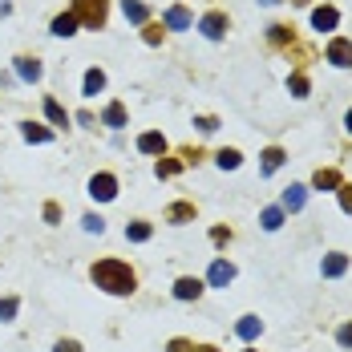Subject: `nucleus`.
Returning <instances> with one entry per match:
<instances>
[{"instance_id":"obj_1","label":"nucleus","mask_w":352,"mask_h":352,"mask_svg":"<svg viewBox=\"0 0 352 352\" xmlns=\"http://www.w3.org/2000/svg\"><path fill=\"white\" fill-rule=\"evenodd\" d=\"M89 280L98 283L106 296H134V292H138V272H134L126 259H113V255L98 259V263L89 267Z\"/></svg>"},{"instance_id":"obj_2","label":"nucleus","mask_w":352,"mask_h":352,"mask_svg":"<svg viewBox=\"0 0 352 352\" xmlns=\"http://www.w3.org/2000/svg\"><path fill=\"white\" fill-rule=\"evenodd\" d=\"M69 12L77 16V25H85V29H106L109 0H73Z\"/></svg>"},{"instance_id":"obj_3","label":"nucleus","mask_w":352,"mask_h":352,"mask_svg":"<svg viewBox=\"0 0 352 352\" xmlns=\"http://www.w3.org/2000/svg\"><path fill=\"white\" fill-rule=\"evenodd\" d=\"M85 190H89V199H94V203H113V199H118V175L98 170V175L85 182Z\"/></svg>"},{"instance_id":"obj_4","label":"nucleus","mask_w":352,"mask_h":352,"mask_svg":"<svg viewBox=\"0 0 352 352\" xmlns=\"http://www.w3.org/2000/svg\"><path fill=\"white\" fill-rule=\"evenodd\" d=\"M207 292V280H199V276H178L175 287H170V296L182 300V304H190V300H199Z\"/></svg>"},{"instance_id":"obj_5","label":"nucleus","mask_w":352,"mask_h":352,"mask_svg":"<svg viewBox=\"0 0 352 352\" xmlns=\"http://www.w3.org/2000/svg\"><path fill=\"white\" fill-rule=\"evenodd\" d=\"M231 283H235V263L219 255L211 267H207V287H231Z\"/></svg>"},{"instance_id":"obj_6","label":"nucleus","mask_w":352,"mask_h":352,"mask_svg":"<svg viewBox=\"0 0 352 352\" xmlns=\"http://www.w3.org/2000/svg\"><path fill=\"white\" fill-rule=\"evenodd\" d=\"M304 203H308V186H304V182H292V186H283V195H280L283 214H300V211H304Z\"/></svg>"},{"instance_id":"obj_7","label":"nucleus","mask_w":352,"mask_h":352,"mask_svg":"<svg viewBox=\"0 0 352 352\" xmlns=\"http://www.w3.org/2000/svg\"><path fill=\"white\" fill-rule=\"evenodd\" d=\"M340 182H344V178H340V170H336V166H320L316 175H312V186H308V190L336 195V190H340Z\"/></svg>"},{"instance_id":"obj_8","label":"nucleus","mask_w":352,"mask_h":352,"mask_svg":"<svg viewBox=\"0 0 352 352\" xmlns=\"http://www.w3.org/2000/svg\"><path fill=\"white\" fill-rule=\"evenodd\" d=\"M328 61L336 69H352V41L349 36H332L328 41Z\"/></svg>"},{"instance_id":"obj_9","label":"nucleus","mask_w":352,"mask_h":352,"mask_svg":"<svg viewBox=\"0 0 352 352\" xmlns=\"http://www.w3.org/2000/svg\"><path fill=\"white\" fill-rule=\"evenodd\" d=\"M349 255H344V251H328V255H324V263H320V276H324V280H340V276H344V272H349Z\"/></svg>"},{"instance_id":"obj_10","label":"nucleus","mask_w":352,"mask_h":352,"mask_svg":"<svg viewBox=\"0 0 352 352\" xmlns=\"http://www.w3.org/2000/svg\"><path fill=\"white\" fill-rule=\"evenodd\" d=\"M199 29H203V36H207V41H223V33L231 29V25H227V12H219V8H214V12H207V16L199 21Z\"/></svg>"},{"instance_id":"obj_11","label":"nucleus","mask_w":352,"mask_h":352,"mask_svg":"<svg viewBox=\"0 0 352 352\" xmlns=\"http://www.w3.org/2000/svg\"><path fill=\"white\" fill-rule=\"evenodd\" d=\"M235 336H239L243 344H255V340L263 336V320L255 316V312H247V316H239V324H235Z\"/></svg>"},{"instance_id":"obj_12","label":"nucleus","mask_w":352,"mask_h":352,"mask_svg":"<svg viewBox=\"0 0 352 352\" xmlns=\"http://www.w3.org/2000/svg\"><path fill=\"white\" fill-rule=\"evenodd\" d=\"M21 138H25V142H36V146H45V142L57 138V130H49V126H41V122H21Z\"/></svg>"},{"instance_id":"obj_13","label":"nucleus","mask_w":352,"mask_h":352,"mask_svg":"<svg viewBox=\"0 0 352 352\" xmlns=\"http://www.w3.org/2000/svg\"><path fill=\"white\" fill-rule=\"evenodd\" d=\"M336 25H340V12H336L332 4H324V8L312 12V29H316V33H332Z\"/></svg>"},{"instance_id":"obj_14","label":"nucleus","mask_w":352,"mask_h":352,"mask_svg":"<svg viewBox=\"0 0 352 352\" xmlns=\"http://www.w3.org/2000/svg\"><path fill=\"white\" fill-rule=\"evenodd\" d=\"M138 150H142V154L162 158V154H166V138H162L158 130H146V134H138Z\"/></svg>"},{"instance_id":"obj_15","label":"nucleus","mask_w":352,"mask_h":352,"mask_svg":"<svg viewBox=\"0 0 352 352\" xmlns=\"http://www.w3.org/2000/svg\"><path fill=\"white\" fill-rule=\"evenodd\" d=\"M195 203H182V199H178V203H170V207H166V223H175V227H182V223H195Z\"/></svg>"},{"instance_id":"obj_16","label":"nucleus","mask_w":352,"mask_h":352,"mask_svg":"<svg viewBox=\"0 0 352 352\" xmlns=\"http://www.w3.org/2000/svg\"><path fill=\"white\" fill-rule=\"evenodd\" d=\"M102 126H109V130H126L130 122H126V106L122 102H109L106 109H102Z\"/></svg>"},{"instance_id":"obj_17","label":"nucleus","mask_w":352,"mask_h":352,"mask_svg":"<svg viewBox=\"0 0 352 352\" xmlns=\"http://www.w3.org/2000/svg\"><path fill=\"white\" fill-rule=\"evenodd\" d=\"M45 118H49V126H61V130H65V126L73 122V118H69V109L61 106L57 98H45Z\"/></svg>"},{"instance_id":"obj_18","label":"nucleus","mask_w":352,"mask_h":352,"mask_svg":"<svg viewBox=\"0 0 352 352\" xmlns=\"http://www.w3.org/2000/svg\"><path fill=\"white\" fill-rule=\"evenodd\" d=\"M102 89H106V73L102 69H89L81 77V98H98Z\"/></svg>"},{"instance_id":"obj_19","label":"nucleus","mask_w":352,"mask_h":352,"mask_svg":"<svg viewBox=\"0 0 352 352\" xmlns=\"http://www.w3.org/2000/svg\"><path fill=\"white\" fill-rule=\"evenodd\" d=\"M214 166H219V170H239V166H243V154H239L235 146H223V150L214 154Z\"/></svg>"},{"instance_id":"obj_20","label":"nucleus","mask_w":352,"mask_h":352,"mask_svg":"<svg viewBox=\"0 0 352 352\" xmlns=\"http://www.w3.org/2000/svg\"><path fill=\"white\" fill-rule=\"evenodd\" d=\"M150 235H154V223H146V219L126 223V239H130V243H150Z\"/></svg>"},{"instance_id":"obj_21","label":"nucleus","mask_w":352,"mask_h":352,"mask_svg":"<svg viewBox=\"0 0 352 352\" xmlns=\"http://www.w3.org/2000/svg\"><path fill=\"white\" fill-rule=\"evenodd\" d=\"M283 219H287V214H283L280 203H276V207H263V211H259V227H263V231H280Z\"/></svg>"},{"instance_id":"obj_22","label":"nucleus","mask_w":352,"mask_h":352,"mask_svg":"<svg viewBox=\"0 0 352 352\" xmlns=\"http://www.w3.org/2000/svg\"><path fill=\"white\" fill-rule=\"evenodd\" d=\"M41 61H36V57H16V77H21V81H41Z\"/></svg>"},{"instance_id":"obj_23","label":"nucleus","mask_w":352,"mask_h":352,"mask_svg":"<svg viewBox=\"0 0 352 352\" xmlns=\"http://www.w3.org/2000/svg\"><path fill=\"white\" fill-rule=\"evenodd\" d=\"M166 29H175V33H182V29H190V8H182V4H175V8H166Z\"/></svg>"},{"instance_id":"obj_24","label":"nucleus","mask_w":352,"mask_h":352,"mask_svg":"<svg viewBox=\"0 0 352 352\" xmlns=\"http://www.w3.org/2000/svg\"><path fill=\"white\" fill-rule=\"evenodd\" d=\"M283 162H287V154H283V146H267L263 150V175H276Z\"/></svg>"},{"instance_id":"obj_25","label":"nucleus","mask_w":352,"mask_h":352,"mask_svg":"<svg viewBox=\"0 0 352 352\" xmlns=\"http://www.w3.org/2000/svg\"><path fill=\"white\" fill-rule=\"evenodd\" d=\"M122 12H126V21H134V25H146V21H150V8H146L142 0H122Z\"/></svg>"},{"instance_id":"obj_26","label":"nucleus","mask_w":352,"mask_h":352,"mask_svg":"<svg viewBox=\"0 0 352 352\" xmlns=\"http://www.w3.org/2000/svg\"><path fill=\"white\" fill-rule=\"evenodd\" d=\"M182 166H186L182 158H166V154H162V158H158V166H154V175H158V178H178V175H182Z\"/></svg>"},{"instance_id":"obj_27","label":"nucleus","mask_w":352,"mask_h":352,"mask_svg":"<svg viewBox=\"0 0 352 352\" xmlns=\"http://www.w3.org/2000/svg\"><path fill=\"white\" fill-rule=\"evenodd\" d=\"M53 36H73L77 33V16L73 12H61V16H53V29H49Z\"/></svg>"},{"instance_id":"obj_28","label":"nucleus","mask_w":352,"mask_h":352,"mask_svg":"<svg viewBox=\"0 0 352 352\" xmlns=\"http://www.w3.org/2000/svg\"><path fill=\"white\" fill-rule=\"evenodd\" d=\"M21 312V300L16 296H0V324H12Z\"/></svg>"},{"instance_id":"obj_29","label":"nucleus","mask_w":352,"mask_h":352,"mask_svg":"<svg viewBox=\"0 0 352 352\" xmlns=\"http://www.w3.org/2000/svg\"><path fill=\"white\" fill-rule=\"evenodd\" d=\"M287 89H292V98H300V102H304L312 85H308V77H304V73H292V77H287Z\"/></svg>"},{"instance_id":"obj_30","label":"nucleus","mask_w":352,"mask_h":352,"mask_svg":"<svg viewBox=\"0 0 352 352\" xmlns=\"http://www.w3.org/2000/svg\"><path fill=\"white\" fill-rule=\"evenodd\" d=\"M81 227H85V235H102V231H106V219H102V214H81Z\"/></svg>"},{"instance_id":"obj_31","label":"nucleus","mask_w":352,"mask_h":352,"mask_svg":"<svg viewBox=\"0 0 352 352\" xmlns=\"http://www.w3.org/2000/svg\"><path fill=\"white\" fill-rule=\"evenodd\" d=\"M231 239H235V231H231V227H223V223H219V227H211V243L214 247H227Z\"/></svg>"},{"instance_id":"obj_32","label":"nucleus","mask_w":352,"mask_h":352,"mask_svg":"<svg viewBox=\"0 0 352 352\" xmlns=\"http://www.w3.org/2000/svg\"><path fill=\"white\" fill-rule=\"evenodd\" d=\"M272 45H292V41H296V36H292V29H287V25H272Z\"/></svg>"},{"instance_id":"obj_33","label":"nucleus","mask_w":352,"mask_h":352,"mask_svg":"<svg viewBox=\"0 0 352 352\" xmlns=\"http://www.w3.org/2000/svg\"><path fill=\"white\" fill-rule=\"evenodd\" d=\"M336 344H340V349H349V352H352V320H344V324L336 328Z\"/></svg>"},{"instance_id":"obj_34","label":"nucleus","mask_w":352,"mask_h":352,"mask_svg":"<svg viewBox=\"0 0 352 352\" xmlns=\"http://www.w3.org/2000/svg\"><path fill=\"white\" fill-rule=\"evenodd\" d=\"M195 126H199V134H214V130H219V118H211V113H199V118H195Z\"/></svg>"},{"instance_id":"obj_35","label":"nucleus","mask_w":352,"mask_h":352,"mask_svg":"<svg viewBox=\"0 0 352 352\" xmlns=\"http://www.w3.org/2000/svg\"><path fill=\"white\" fill-rule=\"evenodd\" d=\"M336 199H340V211H344V214H352V186H349V182H340Z\"/></svg>"},{"instance_id":"obj_36","label":"nucleus","mask_w":352,"mask_h":352,"mask_svg":"<svg viewBox=\"0 0 352 352\" xmlns=\"http://www.w3.org/2000/svg\"><path fill=\"white\" fill-rule=\"evenodd\" d=\"M41 214H45V223H49V227H57V223H61V207H57V203H45Z\"/></svg>"},{"instance_id":"obj_37","label":"nucleus","mask_w":352,"mask_h":352,"mask_svg":"<svg viewBox=\"0 0 352 352\" xmlns=\"http://www.w3.org/2000/svg\"><path fill=\"white\" fill-rule=\"evenodd\" d=\"M53 352H81V340H73V336H61V340L53 344Z\"/></svg>"},{"instance_id":"obj_38","label":"nucleus","mask_w":352,"mask_h":352,"mask_svg":"<svg viewBox=\"0 0 352 352\" xmlns=\"http://www.w3.org/2000/svg\"><path fill=\"white\" fill-rule=\"evenodd\" d=\"M142 41H146V45H158V41H162V25H150V21H146V33H142Z\"/></svg>"},{"instance_id":"obj_39","label":"nucleus","mask_w":352,"mask_h":352,"mask_svg":"<svg viewBox=\"0 0 352 352\" xmlns=\"http://www.w3.org/2000/svg\"><path fill=\"white\" fill-rule=\"evenodd\" d=\"M166 352H195V344H190L186 336H175V340L166 344Z\"/></svg>"},{"instance_id":"obj_40","label":"nucleus","mask_w":352,"mask_h":352,"mask_svg":"<svg viewBox=\"0 0 352 352\" xmlns=\"http://www.w3.org/2000/svg\"><path fill=\"white\" fill-rule=\"evenodd\" d=\"M73 122H77V126H85V130H89V126H98V118H94V113H85V109H81V113H73Z\"/></svg>"},{"instance_id":"obj_41","label":"nucleus","mask_w":352,"mask_h":352,"mask_svg":"<svg viewBox=\"0 0 352 352\" xmlns=\"http://www.w3.org/2000/svg\"><path fill=\"white\" fill-rule=\"evenodd\" d=\"M195 352H219V344H195Z\"/></svg>"},{"instance_id":"obj_42","label":"nucleus","mask_w":352,"mask_h":352,"mask_svg":"<svg viewBox=\"0 0 352 352\" xmlns=\"http://www.w3.org/2000/svg\"><path fill=\"white\" fill-rule=\"evenodd\" d=\"M344 130H349V134H352V109H349V113H344Z\"/></svg>"},{"instance_id":"obj_43","label":"nucleus","mask_w":352,"mask_h":352,"mask_svg":"<svg viewBox=\"0 0 352 352\" xmlns=\"http://www.w3.org/2000/svg\"><path fill=\"white\" fill-rule=\"evenodd\" d=\"M8 8H12V4H8V0H0V16H4V12H8Z\"/></svg>"},{"instance_id":"obj_44","label":"nucleus","mask_w":352,"mask_h":352,"mask_svg":"<svg viewBox=\"0 0 352 352\" xmlns=\"http://www.w3.org/2000/svg\"><path fill=\"white\" fill-rule=\"evenodd\" d=\"M243 352H259V349H255V344H247V349H243Z\"/></svg>"},{"instance_id":"obj_45","label":"nucleus","mask_w":352,"mask_h":352,"mask_svg":"<svg viewBox=\"0 0 352 352\" xmlns=\"http://www.w3.org/2000/svg\"><path fill=\"white\" fill-rule=\"evenodd\" d=\"M259 4H280V0H259Z\"/></svg>"},{"instance_id":"obj_46","label":"nucleus","mask_w":352,"mask_h":352,"mask_svg":"<svg viewBox=\"0 0 352 352\" xmlns=\"http://www.w3.org/2000/svg\"><path fill=\"white\" fill-rule=\"evenodd\" d=\"M292 4H308V0H292Z\"/></svg>"}]
</instances>
